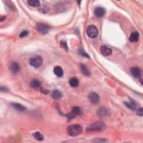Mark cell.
Segmentation results:
<instances>
[{
	"label": "cell",
	"mask_w": 143,
	"mask_h": 143,
	"mask_svg": "<svg viewBox=\"0 0 143 143\" xmlns=\"http://www.w3.org/2000/svg\"><path fill=\"white\" fill-rule=\"evenodd\" d=\"M106 125L103 122L98 121L92 123L87 127L86 130L87 132L97 133L102 132L105 130Z\"/></svg>",
	"instance_id": "cell-1"
},
{
	"label": "cell",
	"mask_w": 143,
	"mask_h": 143,
	"mask_svg": "<svg viewBox=\"0 0 143 143\" xmlns=\"http://www.w3.org/2000/svg\"><path fill=\"white\" fill-rule=\"evenodd\" d=\"M83 132L82 127L79 124H73L69 125L67 128V133L70 136L74 137L79 135Z\"/></svg>",
	"instance_id": "cell-2"
},
{
	"label": "cell",
	"mask_w": 143,
	"mask_h": 143,
	"mask_svg": "<svg viewBox=\"0 0 143 143\" xmlns=\"http://www.w3.org/2000/svg\"><path fill=\"white\" fill-rule=\"evenodd\" d=\"M43 62L42 57L39 56V55H36V56L31 57L29 60L30 64L35 68H39L42 65Z\"/></svg>",
	"instance_id": "cell-3"
},
{
	"label": "cell",
	"mask_w": 143,
	"mask_h": 143,
	"mask_svg": "<svg viewBox=\"0 0 143 143\" xmlns=\"http://www.w3.org/2000/svg\"><path fill=\"white\" fill-rule=\"evenodd\" d=\"M87 35L90 38H96L98 34V30L97 27L94 25H90L87 27L86 30Z\"/></svg>",
	"instance_id": "cell-4"
},
{
	"label": "cell",
	"mask_w": 143,
	"mask_h": 143,
	"mask_svg": "<svg viewBox=\"0 0 143 143\" xmlns=\"http://www.w3.org/2000/svg\"><path fill=\"white\" fill-rule=\"evenodd\" d=\"M36 28H37V30L38 32L41 34H47L49 32L50 29L48 25L43 23H38L37 25Z\"/></svg>",
	"instance_id": "cell-5"
},
{
	"label": "cell",
	"mask_w": 143,
	"mask_h": 143,
	"mask_svg": "<svg viewBox=\"0 0 143 143\" xmlns=\"http://www.w3.org/2000/svg\"><path fill=\"white\" fill-rule=\"evenodd\" d=\"M88 99L89 101L92 103V104L97 105L100 101V97L98 94L96 92H91L88 95Z\"/></svg>",
	"instance_id": "cell-6"
},
{
	"label": "cell",
	"mask_w": 143,
	"mask_h": 143,
	"mask_svg": "<svg viewBox=\"0 0 143 143\" xmlns=\"http://www.w3.org/2000/svg\"><path fill=\"white\" fill-rule=\"evenodd\" d=\"M9 68L11 72L14 74H17L19 72L20 70V67L16 62H12L10 65Z\"/></svg>",
	"instance_id": "cell-7"
},
{
	"label": "cell",
	"mask_w": 143,
	"mask_h": 143,
	"mask_svg": "<svg viewBox=\"0 0 143 143\" xmlns=\"http://www.w3.org/2000/svg\"><path fill=\"white\" fill-rule=\"evenodd\" d=\"M81 114V109L79 107H73L71 113L68 114V117L70 118H73L75 117V116H77V115H80Z\"/></svg>",
	"instance_id": "cell-8"
},
{
	"label": "cell",
	"mask_w": 143,
	"mask_h": 143,
	"mask_svg": "<svg viewBox=\"0 0 143 143\" xmlns=\"http://www.w3.org/2000/svg\"><path fill=\"white\" fill-rule=\"evenodd\" d=\"M97 115L99 117L104 118L109 116L110 115L109 111L105 107H101L97 111Z\"/></svg>",
	"instance_id": "cell-9"
},
{
	"label": "cell",
	"mask_w": 143,
	"mask_h": 143,
	"mask_svg": "<svg viewBox=\"0 0 143 143\" xmlns=\"http://www.w3.org/2000/svg\"><path fill=\"white\" fill-rule=\"evenodd\" d=\"M131 73L133 74V76L135 78H140L141 75V70L137 67H132L130 69Z\"/></svg>",
	"instance_id": "cell-10"
},
{
	"label": "cell",
	"mask_w": 143,
	"mask_h": 143,
	"mask_svg": "<svg viewBox=\"0 0 143 143\" xmlns=\"http://www.w3.org/2000/svg\"><path fill=\"white\" fill-rule=\"evenodd\" d=\"M94 14L98 17H102L105 15L106 11L104 8L101 7H97L94 10Z\"/></svg>",
	"instance_id": "cell-11"
},
{
	"label": "cell",
	"mask_w": 143,
	"mask_h": 143,
	"mask_svg": "<svg viewBox=\"0 0 143 143\" xmlns=\"http://www.w3.org/2000/svg\"><path fill=\"white\" fill-rule=\"evenodd\" d=\"M101 52L102 55L104 56H109V55L112 54V50H111L110 47H107L105 45H102L101 46Z\"/></svg>",
	"instance_id": "cell-12"
},
{
	"label": "cell",
	"mask_w": 143,
	"mask_h": 143,
	"mask_svg": "<svg viewBox=\"0 0 143 143\" xmlns=\"http://www.w3.org/2000/svg\"><path fill=\"white\" fill-rule=\"evenodd\" d=\"M54 73L58 77H62L64 74L63 70L60 66H56L54 67Z\"/></svg>",
	"instance_id": "cell-13"
},
{
	"label": "cell",
	"mask_w": 143,
	"mask_h": 143,
	"mask_svg": "<svg viewBox=\"0 0 143 143\" xmlns=\"http://www.w3.org/2000/svg\"><path fill=\"white\" fill-rule=\"evenodd\" d=\"M11 105L13 106L14 109L19 111H20V112H23L26 110L25 106L19 104V103H12Z\"/></svg>",
	"instance_id": "cell-14"
},
{
	"label": "cell",
	"mask_w": 143,
	"mask_h": 143,
	"mask_svg": "<svg viewBox=\"0 0 143 143\" xmlns=\"http://www.w3.org/2000/svg\"><path fill=\"white\" fill-rule=\"evenodd\" d=\"M139 34L137 32H133L130 35L129 37V40L130 41L134 43V42H137L139 40Z\"/></svg>",
	"instance_id": "cell-15"
},
{
	"label": "cell",
	"mask_w": 143,
	"mask_h": 143,
	"mask_svg": "<svg viewBox=\"0 0 143 143\" xmlns=\"http://www.w3.org/2000/svg\"><path fill=\"white\" fill-rule=\"evenodd\" d=\"M30 86L33 88L38 89L41 86V83L38 79H34L30 82Z\"/></svg>",
	"instance_id": "cell-16"
},
{
	"label": "cell",
	"mask_w": 143,
	"mask_h": 143,
	"mask_svg": "<svg viewBox=\"0 0 143 143\" xmlns=\"http://www.w3.org/2000/svg\"><path fill=\"white\" fill-rule=\"evenodd\" d=\"M51 96H52L53 98H54V100H59V99H61L62 97V94L61 91L55 90L53 91Z\"/></svg>",
	"instance_id": "cell-17"
},
{
	"label": "cell",
	"mask_w": 143,
	"mask_h": 143,
	"mask_svg": "<svg viewBox=\"0 0 143 143\" xmlns=\"http://www.w3.org/2000/svg\"><path fill=\"white\" fill-rule=\"evenodd\" d=\"M124 105L128 107V109L132 110L133 111H135L136 110V103H135L134 101L133 102H124Z\"/></svg>",
	"instance_id": "cell-18"
},
{
	"label": "cell",
	"mask_w": 143,
	"mask_h": 143,
	"mask_svg": "<svg viewBox=\"0 0 143 143\" xmlns=\"http://www.w3.org/2000/svg\"><path fill=\"white\" fill-rule=\"evenodd\" d=\"M69 85L71 87H76L79 85V80L75 77H73L70 79L69 81Z\"/></svg>",
	"instance_id": "cell-19"
},
{
	"label": "cell",
	"mask_w": 143,
	"mask_h": 143,
	"mask_svg": "<svg viewBox=\"0 0 143 143\" xmlns=\"http://www.w3.org/2000/svg\"><path fill=\"white\" fill-rule=\"evenodd\" d=\"M81 70L82 71V73L87 77H88L90 75V72L87 68V67L84 65V64H81Z\"/></svg>",
	"instance_id": "cell-20"
},
{
	"label": "cell",
	"mask_w": 143,
	"mask_h": 143,
	"mask_svg": "<svg viewBox=\"0 0 143 143\" xmlns=\"http://www.w3.org/2000/svg\"><path fill=\"white\" fill-rule=\"evenodd\" d=\"M27 3L30 6L33 7H38L40 6V2L38 0H29Z\"/></svg>",
	"instance_id": "cell-21"
},
{
	"label": "cell",
	"mask_w": 143,
	"mask_h": 143,
	"mask_svg": "<svg viewBox=\"0 0 143 143\" xmlns=\"http://www.w3.org/2000/svg\"><path fill=\"white\" fill-rule=\"evenodd\" d=\"M34 138L38 141H42L44 139V136L41 133L39 132H36L33 134Z\"/></svg>",
	"instance_id": "cell-22"
},
{
	"label": "cell",
	"mask_w": 143,
	"mask_h": 143,
	"mask_svg": "<svg viewBox=\"0 0 143 143\" xmlns=\"http://www.w3.org/2000/svg\"><path fill=\"white\" fill-rule=\"evenodd\" d=\"M61 46L62 48L64 49L65 51H68V45H67V43L65 41L62 40L61 41Z\"/></svg>",
	"instance_id": "cell-23"
},
{
	"label": "cell",
	"mask_w": 143,
	"mask_h": 143,
	"mask_svg": "<svg viewBox=\"0 0 143 143\" xmlns=\"http://www.w3.org/2000/svg\"><path fill=\"white\" fill-rule=\"evenodd\" d=\"M49 10V9L46 6H43L40 7V8L39 9L40 11L42 13H44V14L47 13Z\"/></svg>",
	"instance_id": "cell-24"
},
{
	"label": "cell",
	"mask_w": 143,
	"mask_h": 143,
	"mask_svg": "<svg viewBox=\"0 0 143 143\" xmlns=\"http://www.w3.org/2000/svg\"><path fill=\"white\" fill-rule=\"evenodd\" d=\"M28 34H29V31H28L23 30L20 33V38H24V37H26V36L28 35Z\"/></svg>",
	"instance_id": "cell-25"
},
{
	"label": "cell",
	"mask_w": 143,
	"mask_h": 143,
	"mask_svg": "<svg viewBox=\"0 0 143 143\" xmlns=\"http://www.w3.org/2000/svg\"><path fill=\"white\" fill-rule=\"evenodd\" d=\"M79 53H80L81 55H83V57H87V58H89L90 57L88 55V54H87L86 53L84 52V51H83V50H81V49H79Z\"/></svg>",
	"instance_id": "cell-26"
},
{
	"label": "cell",
	"mask_w": 143,
	"mask_h": 143,
	"mask_svg": "<svg viewBox=\"0 0 143 143\" xmlns=\"http://www.w3.org/2000/svg\"><path fill=\"white\" fill-rule=\"evenodd\" d=\"M143 114V111H142V109L140 108L137 111V115H139V116H142Z\"/></svg>",
	"instance_id": "cell-27"
},
{
	"label": "cell",
	"mask_w": 143,
	"mask_h": 143,
	"mask_svg": "<svg viewBox=\"0 0 143 143\" xmlns=\"http://www.w3.org/2000/svg\"><path fill=\"white\" fill-rule=\"evenodd\" d=\"M41 92H42L43 93L47 94V93H49V91H47V90H46V89H43V88H41Z\"/></svg>",
	"instance_id": "cell-28"
},
{
	"label": "cell",
	"mask_w": 143,
	"mask_h": 143,
	"mask_svg": "<svg viewBox=\"0 0 143 143\" xmlns=\"http://www.w3.org/2000/svg\"><path fill=\"white\" fill-rule=\"evenodd\" d=\"M6 19V17L5 16H3V17H1V18H0V21H1V22H2L4 20H5Z\"/></svg>",
	"instance_id": "cell-29"
}]
</instances>
